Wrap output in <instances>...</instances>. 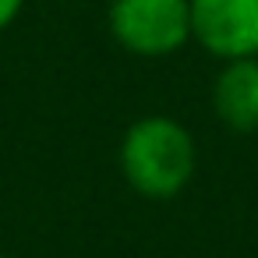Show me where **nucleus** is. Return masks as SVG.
<instances>
[{
  "instance_id": "obj_1",
  "label": "nucleus",
  "mask_w": 258,
  "mask_h": 258,
  "mask_svg": "<svg viewBox=\"0 0 258 258\" xmlns=\"http://www.w3.org/2000/svg\"><path fill=\"white\" fill-rule=\"evenodd\" d=\"M124 184L145 202L180 198L198 173V142L191 127L170 113L135 117L117 145Z\"/></svg>"
},
{
  "instance_id": "obj_2",
  "label": "nucleus",
  "mask_w": 258,
  "mask_h": 258,
  "mask_svg": "<svg viewBox=\"0 0 258 258\" xmlns=\"http://www.w3.org/2000/svg\"><path fill=\"white\" fill-rule=\"evenodd\" d=\"M106 32L124 53L163 60L191 43V8L187 0H110Z\"/></svg>"
},
{
  "instance_id": "obj_3",
  "label": "nucleus",
  "mask_w": 258,
  "mask_h": 258,
  "mask_svg": "<svg viewBox=\"0 0 258 258\" xmlns=\"http://www.w3.org/2000/svg\"><path fill=\"white\" fill-rule=\"evenodd\" d=\"M191 43L216 64L258 57V0H187Z\"/></svg>"
},
{
  "instance_id": "obj_4",
  "label": "nucleus",
  "mask_w": 258,
  "mask_h": 258,
  "mask_svg": "<svg viewBox=\"0 0 258 258\" xmlns=\"http://www.w3.org/2000/svg\"><path fill=\"white\" fill-rule=\"evenodd\" d=\"M212 113L226 131H258V57L219 64L212 78Z\"/></svg>"
},
{
  "instance_id": "obj_5",
  "label": "nucleus",
  "mask_w": 258,
  "mask_h": 258,
  "mask_svg": "<svg viewBox=\"0 0 258 258\" xmlns=\"http://www.w3.org/2000/svg\"><path fill=\"white\" fill-rule=\"evenodd\" d=\"M25 11V0H0V32H8Z\"/></svg>"
},
{
  "instance_id": "obj_6",
  "label": "nucleus",
  "mask_w": 258,
  "mask_h": 258,
  "mask_svg": "<svg viewBox=\"0 0 258 258\" xmlns=\"http://www.w3.org/2000/svg\"><path fill=\"white\" fill-rule=\"evenodd\" d=\"M0 258H11V254H4V251H0Z\"/></svg>"
}]
</instances>
